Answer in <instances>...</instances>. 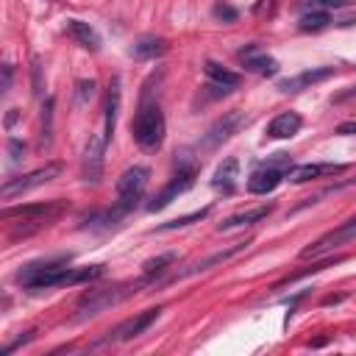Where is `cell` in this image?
<instances>
[{
  "instance_id": "23",
  "label": "cell",
  "mask_w": 356,
  "mask_h": 356,
  "mask_svg": "<svg viewBox=\"0 0 356 356\" xmlns=\"http://www.w3.org/2000/svg\"><path fill=\"white\" fill-rule=\"evenodd\" d=\"M106 139L111 142V136H114V128H117V111H120V78H114L111 81V86H108V92H106Z\"/></svg>"
},
{
  "instance_id": "19",
  "label": "cell",
  "mask_w": 356,
  "mask_h": 356,
  "mask_svg": "<svg viewBox=\"0 0 356 356\" xmlns=\"http://www.w3.org/2000/svg\"><path fill=\"white\" fill-rule=\"evenodd\" d=\"M236 178H239V161H236L234 156H228V159H222V161L217 164V170H214V175H211V186H214L217 192L228 195V192H234Z\"/></svg>"
},
{
  "instance_id": "7",
  "label": "cell",
  "mask_w": 356,
  "mask_h": 356,
  "mask_svg": "<svg viewBox=\"0 0 356 356\" xmlns=\"http://www.w3.org/2000/svg\"><path fill=\"white\" fill-rule=\"evenodd\" d=\"M195 175H197V167H195V161H186V159H181L178 161V170H175V175L153 195V200L147 203V211H161V209H167L172 200H178V195H184L186 189H192V184H195Z\"/></svg>"
},
{
  "instance_id": "31",
  "label": "cell",
  "mask_w": 356,
  "mask_h": 356,
  "mask_svg": "<svg viewBox=\"0 0 356 356\" xmlns=\"http://www.w3.org/2000/svg\"><path fill=\"white\" fill-rule=\"evenodd\" d=\"M22 153H25V142H19V139H8V159L11 161H19L22 159Z\"/></svg>"
},
{
  "instance_id": "29",
  "label": "cell",
  "mask_w": 356,
  "mask_h": 356,
  "mask_svg": "<svg viewBox=\"0 0 356 356\" xmlns=\"http://www.w3.org/2000/svg\"><path fill=\"white\" fill-rule=\"evenodd\" d=\"M353 0H309L312 8H323V11H331V8H345L350 6Z\"/></svg>"
},
{
  "instance_id": "2",
  "label": "cell",
  "mask_w": 356,
  "mask_h": 356,
  "mask_svg": "<svg viewBox=\"0 0 356 356\" xmlns=\"http://www.w3.org/2000/svg\"><path fill=\"white\" fill-rule=\"evenodd\" d=\"M164 134H167V122H164L161 106H159L156 100L142 97L139 111H136L134 120H131V136H134V142H136L145 153H156V150H161V145H164Z\"/></svg>"
},
{
  "instance_id": "13",
  "label": "cell",
  "mask_w": 356,
  "mask_h": 356,
  "mask_svg": "<svg viewBox=\"0 0 356 356\" xmlns=\"http://www.w3.org/2000/svg\"><path fill=\"white\" fill-rule=\"evenodd\" d=\"M331 75H337V67H309V70H303V72H298V75L281 78L275 86H278V92H284V95H295V92H303V89H309V86H314V83L331 78Z\"/></svg>"
},
{
  "instance_id": "28",
  "label": "cell",
  "mask_w": 356,
  "mask_h": 356,
  "mask_svg": "<svg viewBox=\"0 0 356 356\" xmlns=\"http://www.w3.org/2000/svg\"><path fill=\"white\" fill-rule=\"evenodd\" d=\"M75 89H78V92H75L78 103H81V106H86V103L95 97V89H97V86H95V81L89 78V81H78V83H75Z\"/></svg>"
},
{
  "instance_id": "20",
  "label": "cell",
  "mask_w": 356,
  "mask_h": 356,
  "mask_svg": "<svg viewBox=\"0 0 356 356\" xmlns=\"http://www.w3.org/2000/svg\"><path fill=\"white\" fill-rule=\"evenodd\" d=\"M270 214H273V203H267V206H256V209H245V211H236V214L225 217V220L217 225V231H231V228L253 225V222H259V220H264V217H270Z\"/></svg>"
},
{
  "instance_id": "3",
  "label": "cell",
  "mask_w": 356,
  "mask_h": 356,
  "mask_svg": "<svg viewBox=\"0 0 356 356\" xmlns=\"http://www.w3.org/2000/svg\"><path fill=\"white\" fill-rule=\"evenodd\" d=\"M145 281H134V284H111V286H103V289H86L78 303H75V320H86V317H95L117 303H122L125 298H131L136 289H142Z\"/></svg>"
},
{
  "instance_id": "17",
  "label": "cell",
  "mask_w": 356,
  "mask_h": 356,
  "mask_svg": "<svg viewBox=\"0 0 356 356\" xmlns=\"http://www.w3.org/2000/svg\"><path fill=\"white\" fill-rule=\"evenodd\" d=\"M303 128V117L298 111H281L267 122V139H289Z\"/></svg>"
},
{
  "instance_id": "33",
  "label": "cell",
  "mask_w": 356,
  "mask_h": 356,
  "mask_svg": "<svg viewBox=\"0 0 356 356\" xmlns=\"http://www.w3.org/2000/svg\"><path fill=\"white\" fill-rule=\"evenodd\" d=\"M11 75H14V67L11 64H6L3 67V95L8 92V86H11Z\"/></svg>"
},
{
  "instance_id": "21",
  "label": "cell",
  "mask_w": 356,
  "mask_h": 356,
  "mask_svg": "<svg viewBox=\"0 0 356 356\" xmlns=\"http://www.w3.org/2000/svg\"><path fill=\"white\" fill-rule=\"evenodd\" d=\"M203 72H206V78H209L217 89H222V92H231L234 86H239V75L231 72L228 67L217 64V61H206V64H203Z\"/></svg>"
},
{
  "instance_id": "32",
  "label": "cell",
  "mask_w": 356,
  "mask_h": 356,
  "mask_svg": "<svg viewBox=\"0 0 356 356\" xmlns=\"http://www.w3.org/2000/svg\"><path fill=\"white\" fill-rule=\"evenodd\" d=\"M31 339H33V331H28L25 337H19V339H14V342H8V345L3 348V356H8V353H11L14 348H19V345H25V342H31Z\"/></svg>"
},
{
  "instance_id": "24",
  "label": "cell",
  "mask_w": 356,
  "mask_h": 356,
  "mask_svg": "<svg viewBox=\"0 0 356 356\" xmlns=\"http://www.w3.org/2000/svg\"><path fill=\"white\" fill-rule=\"evenodd\" d=\"M328 22H331L328 11L314 8V11H309V14H303V17H300V31H323Z\"/></svg>"
},
{
  "instance_id": "35",
  "label": "cell",
  "mask_w": 356,
  "mask_h": 356,
  "mask_svg": "<svg viewBox=\"0 0 356 356\" xmlns=\"http://www.w3.org/2000/svg\"><path fill=\"white\" fill-rule=\"evenodd\" d=\"M33 86H36V95H42V78H39V61H33Z\"/></svg>"
},
{
  "instance_id": "11",
  "label": "cell",
  "mask_w": 356,
  "mask_h": 356,
  "mask_svg": "<svg viewBox=\"0 0 356 356\" xmlns=\"http://www.w3.org/2000/svg\"><path fill=\"white\" fill-rule=\"evenodd\" d=\"M245 125H248V117H245L239 108L225 111V114L206 131V136H203V147H217V145L228 142V139H231L234 134H239Z\"/></svg>"
},
{
  "instance_id": "6",
  "label": "cell",
  "mask_w": 356,
  "mask_h": 356,
  "mask_svg": "<svg viewBox=\"0 0 356 356\" xmlns=\"http://www.w3.org/2000/svg\"><path fill=\"white\" fill-rule=\"evenodd\" d=\"M292 167H295V164H292V156L275 153L273 159L261 161V164L250 172V178H248V192H250V195H267V192H273V189L286 178V172H289Z\"/></svg>"
},
{
  "instance_id": "5",
  "label": "cell",
  "mask_w": 356,
  "mask_h": 356,
  "mask_svg": "<svg viewBox=\"0 0 356 356\" xmlns=\"http://www.w3.org/2000/svg\"><path fill=\"white\" fill-rule=\"evenodd\" d=\"M64 211V200H44V203H31V206H6L3 209V220L17 217L22 222V236L39 231L42 225H47L50 220H56Z\"/></svg>"
},
{
  "instance_id": "22",
  "label": "cell",
  "mask_w": 356,
  "mask_h": 356,
  "mask_svg": "<svg viewBox=\"0 0 356 356\" xmlns=\"http://www.w3.org/2000/svg\"><path fill=\"white\" fill-rule=\"evenodd\" d=\"M167 47H170V44H167V39L147 33V36H139V39L134 42L131 53H134L136 58H159V56H164V53H167Z\"/></svg>"
},
{
  "instance_id": "4",
  "label": "cell",
  "mask_w": 356,
  "mask_h": 356,
  "mask_svg": "<svg viewBox=\"0 0 356 356\" xmlns=\"http://www.w3.org/2000/svg\"><path fill=\"white\" fill-rule=\"evenodd\" d=\"M147 178H150V170H147L145 164H134V167H128V170H125V172L117 178V184H114L117 200H114V209H111L114 220L125 217V214H128V211L136 206V200L145 195Z\"/></svg>"
},
{
  "instance_id": "1",
  "label": "cell",
  "mask_w": 356,
  "mask_h": 356,
  "mask_svg": "<svg viewBox=\"0 0 356 356\" xmlns=\"http://www.w3.org/2000/svg\"><path fill=\"white\" fill-rule=\"evenodd\" d=\"M106 273V264H89V267H70V256H50L25 264L17 273V281L28 289H53V286H72L95 281Z\"/></svg>"
},
{
  "instance_id": "8",
  "label": "cell",
  "mask_w": 356,
  "mask_h": 356,
  "mask_svg": "<svg viewBox=\"0 0 356 356\" xmlns=\"http://www.w3.org/2000/svg\"><path fill=\"white\" fill-rule=\"evenodd\" d=\"M58 172H61V164H58V161H50V164L36 167V170H31V172H25V175L8 178V181L3 184V189H0V195H3V200H14L17 195H25V192H31V189H36V186L53 181Z\"/></svg>"
},
{
  "instance_id": "25",
  "label": "cell",
  "mask_w": 356,
  "mask_h": 356,
  "mask_svg": "<svg viewBox=\"0 0 356 356\" xmlns=\"http://www.w3.org/2000/svg\"><path fill=\"white\" fill-rule=\"evenodd\" d=\"M209 206L206 209H197V211H192V214H184V217H175V220H170V222H164V225H159V231H175V228H186V225H192V222H197V220H203V217H209Z\"/></svg>"
},
{
  "instance_id": "14",
  "label": "cell",
  "mask_w": 356,
  "mask_h": 356,
  "mask_svg": "<svg viewBox=\"0 0 356 356\" xmlns=\"http://www.w3.org/2000/svg\"><path fill=\"white\" fill-rule=\"evenodd\" d=\"M106 145H108L106 136H97V134L89 136L86 150H83V181H86V184H97V181H100V175H103V153H106Z\"/></svg>"
},
{
  "instance_id": "36",
  "label": "cell",
  "mask_w": 356,
  "mask_h": 356,
  "mask_svg": "<svg viewBox=\"0 0 356 356\" xmlns=\"http://www.w3.org/2000/svg\"><path fill=\"white\" fill-rule=\"evenodd\" d=\"M14 120H17V108H11V111H8V117H6V128H11V125H14Z\"/></svg>"
},
{
  "instance_id": "15",
  "label": "cell",
  "mask_w": 356,
  "mask_h": 356,
  "mask_svg": "<svg viewBox=\"0 0 356 356\" xmlns=\"http://www.w3.org/2000/svg\"><path fill=\"white\" fill-rule=\"evenodd\" d=\"M236 56H239V61L245 64V70H250V72H256V75L273 78V75L278 72V61H275L270 53H264L259 44H248V47H242Z\"/></svg>"
},
{
  "instance_id": "16",
  "label": "cell",
  "mask_w": 356,
  "mask_h": 356,
  "mask_svg": "<svg viewBox=\"0 0 356 356\" xmlns=\"http://www.w3.org/2000/svg\"><path fill=\"white\" fill-rule=\"evenodd\" d=\"M345 170H348V164H331V161H323V164H300V167H292L286 172V178L292 184H306V181H320V178L342 175Z\"/></svg>"
},
{
  "instance_id": "26",
  "label": "cell",
  "mask_w": 356,
  "mask_h": 356,
  "mask_svg": "<svg viewBox=\"0 0 356 356\" xmlns=\"http://www.w3.org/2000/svg\"><path fill=\"white\" fill-rule=\"evenodd\" d=\"M172 261H175V253H161V256H156V259H147L142 267H145V275H159V273H164L167 264H172Z\"/></svg>"
},
{
  "instance_id": "34",
  "label": "cell",
  "mask_w": 356,
  "mask_h": 356,
  "mask_svg": "<svg viewBox=\"0 0 356 356\" xmlns=\"http://www.w3.org/2000/svg\"><path fill=\"white\" fill-rule=\"evenodd\" d=\"M337 134H342V136H348V134H356V120H350V122H342V125H337Z\"/></svg>"
},
{
  "instance_id": "12",
  "label": "cell",
  "mask_w": 356,
  "mask_h": 356,
  "mask_svg": "<svg viewBox=\"0 0 356 356\" xmlns=\"http://www.w3.org/2000/svg\"><path fill=\"white\" fill-rule=\"evenodd\" d=\"M248 245H250V239H239V242H234V245H228V248H222V250H214V253H209V256H203V259H197V261H192L189 267H184V270H178L172 281H181V278H189V275H197V273H206V270H211V267H217V264H225L228 259H234L236 253H242V250H245Z\"/></svg>"
},
{
  "instance_id": "18",
  "label": "cell",
  "mask_w": 356,
  "mask_h": 356,
  "mask_svg": "<svg viewBox=\"0 0 356 356\" xmlns=\"http://www.w3.org/2000/svg\"><path fill=\"white\" fill-rule=\"evenodd\" d=\"M64 31H67V36H70L75 44H81L83 50H92V53L100 50V33H97L89 22H83V19H67Z\"/></svg>"
},
{
  "instance_id": "9",
  "label": "cell",
  "mask_w": 356,
  "mask_h": 356,
  "mask_svg": "<svg viewBox=\"0 0 356 356\" xmlns=\"http://www.w3.org/2000/svg\"><path fill=\"white\" fill-rule=\"evenodd\" d=\"M353 239H356V214H353L350 220H345L342 225L325 231V234H323L320 239H314L309 248H303V250H300V259L325 256V253H331V250H337V248H342V245H348V242H353Z\"/></svg>"
},
{
  "instance_id": "10",
  "label": "cell",
  "mask_w": 356,
  "mask_h": 356,
  "mask_svg": "<svg viewBox=\"0 0 356 356\" xmlns=\"http://www.w3.org/2000/svg\"><path fill=\"white\" fill-rule=\"evenodd\" d=\"M159 314H161V309H159V306H153V309H145V312H139V314H134V317L122 320L114 331H108L100 342H95V348H97V345H111V342H128V339H134V337L145 334V331L159 320Z\"/></svg>"
},
{
  "instance_id": "27",
  "label": "cell",
  "mask_w": 356,
  "mask_h": 356,
  "mask_svg": "<svg viewBox=\"0 0 356 356\" xmlns=\"http://www.w3.org/2000/svg\"><path fill=\"white\" fill-rule=\"evenodd\" d=\"M42 111H44L42 114V142L47 145L50 142V131H53V97H47V103H44Z\"/></svg>"
},
{
  "instance_id": "30",
  "label": "cell",
  "mask_w": 356,
  "mask_h": 356,
  "mask_svg": "<svg viewBox=\"0 0 356 356\" xmlns=\"http://www.w3.org/2000/svg\"><path fill=\"white\" fill-rule=\"evenodd\" d=\"M214 17H220V19H225V22H234L239 14H236V8H231L228 3H217V6H214Z\"/></svg>"
}]
</instances>
